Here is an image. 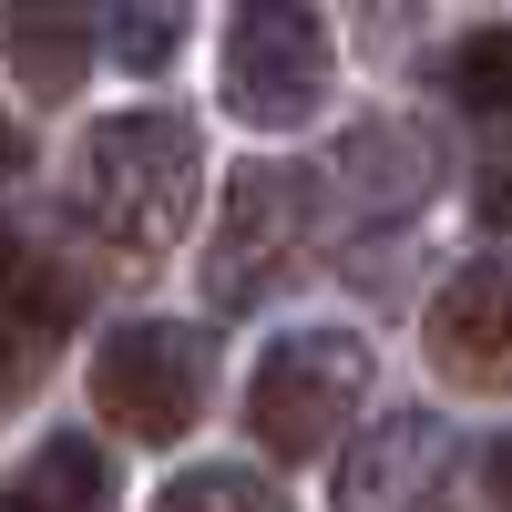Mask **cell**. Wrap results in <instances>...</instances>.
Returning <instances> with one entry per match:
<instances>
[{"label": "cell", "mask_w": 512, "mask_h": 512, "mask_svg": "<svg viewBox=\"0 0 512 512\" xmlns=\"http://www.w3.org/2000/svg\"><path fill=\"white\" fill-rule=\"evenodd\" d=\"M72 216L113 256H164L195 226V123H175V113L93 123L82 164H72Z\"/></svg>", "instance_id": "1"}, {"label": "cell", "mask_w": 512, "mask_h": 512, "mask_svg": "<svg viewBox=\"0 0 512 512\" xmlns=\"http://www.w3.org/2000/svg\"><path fill=\"white\" fill-rule=\"evenodd\" d=\"M369 400V338L349 328H297L256 359V390H246V420L277 461H308L338 441V420H359Z\"/></svg>", "instance_id": "2"}, {"label": "cell", "mask_w": 512, "mask_h": 512, "mask_svg": "<svg viewBox=\"0 0 512 512\" xmlns=\"http://www.w3.org/2000/svg\"><path fill=\"white\" fill-rule=\"evenodd\" d=\"M318 226V185L297 164H236L226 175V216H216V256H205V297L216 308H267L297 277Z\"/></svg>", "instance_id": "3"}, {"label": "cell", "mask_w": 512, "mask_h": 512, "mask_svg": "<svg viewBox=\"0 0 512 512\" xmlns=\"http://www.w3.org/2000/svg\"><path fill=\"white\" fill-rule=\"evenodd\" d=\"M93 410L113 420L123 441H185L195 431V410H205V338L175 328V318H134V328H113L103 349H93Z\"/></svg>", "instance_id": "4"}, {"label": "cell", "mask_w": 512, "mask_h": 512, "mask_svg": "<svg viewBox=\"0 0 512 512\" xmlns=\"http://www.w3.org/2000/svg\"><path fill=\"white\" fill-rule=\"evenodd\" d=\"M328 21L308 11V0H246L236 31H226V103L246 123H267V134H287V123H308L318 93H328Z\"/></svg>", "instance_id": "5"}, {"label": "cell", "mask_w": 512, "mask_h": 512, "mask_svg": "<svg viewBox=\"0 0 512 512\" xmlns=\"http://www.w3.org/2000/svg\"><path fill=\"white\" fill-rule=\"evenodd\" d=\"M420 338H431V369L451 379V390H512V267H502V256L461 267L431 297Z\"/></svg>", "instance_id": "6"}, {"label": "cell", "mask_w": 512, "mask_h": 512, "mask_svg": "<svg viewBox=\"0 0 512 512\" xmlns=\"http://www.w3.org/2000/svg\"><path fill=\"white\" fill-rule=\"evenodd\" d=\"M451 431L431 410H390V420H369V441L338 461V512H420V502H441L451 482Z\"/></svg>", "instance_id": "7"}, {"label": "cell", "mask_w": 512, "mask_h": 512, "mask_svg": "<svg viewBox=\"0 0 512 512\" xmlns=\"http://www.w3.org/2000/svg\"><path fill=\"white\" fill-rule=\"evenodd\" d=\"M0 52H11L21 93L62 103L93 72V0H0Z\"/></svg>", "instance_id": "8"}, {"label": "cell", "mask_w": 512, "mask_h": 512, "mask_svg": "<svg viewBox=\"0 0 512 512\" xmlns=\"http://www.w3.org/2000/svg\"><path fill=\"white\" fill-rule=\"evenodd\" d=\"M62 318H72V277H52L11 226H0V400L52 359V328Z\"/></svg>", "instance_id": "9"}, {"label": "cell", "mask_w": 512, "mask_h": 512, "mask_svg": "<svg viewBox=\"0 0 512 512\" xmlns=\"http://www.w3.org/2000/svg\"><path fill=\"white\" fill-rule=\"evenodd\" d=\"M0 512H113V472L82 431H52L21 461V482L0 492Z\"/></svg>", "instance_id": "10"}, {"label": "cell", "mask_w": 512, "mask_h": 512, "mask_svg": "<svg viewBox=\"0 0 512 512\" xmlns=\"http://www.w3.org/2000/svg\"><path fill=\"white\" fill-rule=\"evenodd\" d=\"M338 175H349V195L359 205H420L431 195V144L410 134V123H359L349 144H338Z\"/></svg>", "instance_id": "11"}, {"label": "cell", "mask_w": 512, "mask_h": 512, "mask_svg": "<svg viewBox=\"0 0 512 512\" xmlns=\"http://www.w3.org/2000/svg\"><path fill=\"white\" fill-rule=\"evenodd\" d=\"M441 93L472 123H512V31H461L441 52Z\"/></svg>", "instance_id": "12"}, {"label": "cell", "mask_w": 512, "mask_h": 512, "mask_svg": "<svg viewBox=\"0 0 512 512\" xmlns=\"http://www.w3.org/2000/svg\"><path fill=\"white\" fill-rule=\"evenodd\" d=\"M103 21H113L123 72H164V62H175V41H185V11H175V0H103Z\"/></svg>", "instance_id": "13"}, {"label": "cell", "mask_w": 512, "mask_h": 512, "mask_svg": "<svg viewBox=\"0 0 512 512\" xmlns=\"http://www.w3.org/2000/svg\"><path fill=\"white\" fill-rule=\"evenodd\" d=\"M154 512H277V492L256 482V472H226V461H216V472H185Z\"/></svg>", "instance_id": "14"}, {"label": "cell", "mask_w": 512, "mask_h": 512, "mask_svg": "<svg viewBox=\"0 0 512 512\" xmlns=\"http://www.w3.org/2000/svg\"><path fill=\"white\" fill-rule=\"evenodd\" d=\"M472 205H482V226H492V236H512V164H492Z\"/></svg>", "instance_id": "15"}, {"label": "cell", "mask_w": 512, "mask_h": 512, "mask_svg": "<svg viewBox=\"0 0 512 512\" xmlns=\"http://www.w3.org/2000/svg\"><path fill=\"white\" fill-rule=\"evenodd\" d=\"M482 472H492V502H502V512H512V441H502V451H492V461H482Z\"/></svg>", "instance_id": "16"}, {"label": "cell", "mask_w": 512, "mask_h": 512, "mask_svg": "<svg viewBox=\"0 0 512 512\" xmlns=\"http://www.w3.org/2000/svg\"><path fill=\"white\" fill-rule=\"evenodd\" d=\"M0 175H21V123L0 113Z\"/></svg>", "instance_id": "17"}]
</instances>
